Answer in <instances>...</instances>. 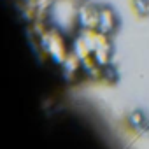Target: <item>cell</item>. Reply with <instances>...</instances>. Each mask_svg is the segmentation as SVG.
I'll return each instance as SVG.
<instances>
[{
  "label": "cell",
  "mask_w": 149,
  "mask_h": 149,
  "mask_svg": "<svg viewBox=\"0 0 149 149\" xmlns=\"http://www.w3.org/2000/svg\"><path fill=\"white\" fill-rule=\"evenodd\" d=\"M102 33H109L114 28V14L109 9H100L98 13V26H97Z\"/></svg>",
  "instance_id": "7a4b0ae2"
},
{
  "label": "cell",
  "mask_w": 149,
  "mask_h": 149,
  "mask_svg": "<svg viewBox=\"0 0 149 149\" xmlns=\"http://www.w3.org/2000/svg\"><path fill=\"white\" fill-rule=\"evenodd\" d=\"M133 6L140 16H146L149 13V0H133Z\"/></svg>",
  "instance_id": "3957f363"
},
{
  "label": "cell",
  "mask_w": 149,
  "mask_h": 149,
  "mask_svg": "<svg viewBox=\"0 0 149 149\" xmlns=\"http://www.w3.org/2000/svg\"><path fill=\"white\" fill-rule=\"evenodd\" d=\"M98 13L93 7H83L79 11V19H81V26L84 28H95L98 26Z\"/></svg>",
  "instance_id": "6da1fadb"
}]
</instances>
